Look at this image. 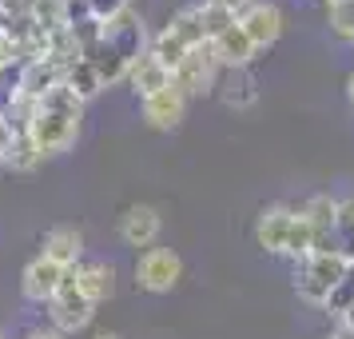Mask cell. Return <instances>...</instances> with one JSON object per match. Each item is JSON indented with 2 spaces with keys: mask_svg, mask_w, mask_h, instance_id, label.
Listing matches in <instances>:
<instances>
[{
  "mask_svg": "<svg viewBox=\"0 0 354 339\" xmlns=\"http://www.w3.org/2000/svg\"><path fill=\"white\" fill-rule=\"evenodd\" d=\"M80 120H84V104L76 100L72 88L56 84L48 88L40 100H32V120H28V136L40 148V156H64L68 148L80 140Z\"/></svg>",
  "mask_w": 354,
  "mask_h": 339,
  "instance_id": "6da1fadb",
  "label": "cell"
},
{
  "mask_svg": "<svg viewBox=\"0 0 354 339\" xmlns=\"http://www.w3.org/2000/svg\"><path fill=\"white\" fill-rule=\"evenodd\" d=\"M346 272H351V259L342 252H315V256L295 263V295L310 307H322Z\"/></svg>",
  "mask_w": 354,
  "mask_h": 339,
  "instance_id": "7a4b0ae2",
  "label": "cell"
},
{
  "mask_svg": "<svg viewBox=\"0 0 354 339\" xmlns=\"http://www.w3.org/2000/svg\"><path fill=\"white\" fill-rule=\"evenodd\" d=\"M136 288L147 291V295H167L171 288H179V279H183V256H179L176 247H147L136 256Z\"/></svg>",
  "mask_w": 354,
  "mask_h": 339,
  "instance_id": "3957f363",
  "label": "cell"
},
{
  "mask_svg": "<svg viewBox=\"0 0 354 339\" xmlns=\"http://www.w3.org/2000/svg\"><path fill=\"white\" fill-rule=\"evenodd\" d=\"M44 307H48V327L52 331H60V336H76V331H84V327L92 323V315H96V304H92L88 295H80V288H76L72 268H68L60 291H56Z\"/></svg>",
  "mask_w": 354,
  "mask_h": 339,
  "instance_id": "277c9868",
  "label": "cell"
},
{
  "mask_svg": "<svg viewBox=\"0 0 354 339\" xmlns=\"http://www.w3.org/2000/svg\"><path fill=\"white\" fill-rule=\"evenodd\" d=\"M219 72H223V68L215 64L211 49L203 44V49H192L187 56H183V64L171 72V84H176L187 100H195V96H207V92H215Z\"/></svg>",
  "mask_w": 354,
  "mask_h": 339,
  "instance_id": "5b68a950",
  "label": "cell"
},
{
  "mask_svg": "<svg viewBox=\"0 0 354 339\" xmlns=\"http://www.w3.org/2000/svg\"><path fill=\"white\" fill-rule=\"evenodd\" d=\"M235 20H239V28L251 36V44H255L259 52L279 44V36L287 28V17H283V8H279L274 0H251Z\"/></svg>",
  "mask_w": 354,
  "mask_h": 339,
  "instance_id": "8992f818",
  "label": "cell"
},
{
  "mask_svg": "<svg viewBox=\"0 0 354 339\" xmlns=\"http://www.w3.org/2000/svg\"><path fill=\"white\" fill-rule=\"evenodd\" d=\"M187 104H192V100L183 96L176 84H167L163 92L140 100V116H144V124L151 132H176L179 124L187 120Z\"/></svg>",
  "mask_w": 354,
  "mask_h": 339,
  "instance_id": "52a82bcc",
  "label": "cell"
},
{
  "mask_svg": "<svg viewBox=\"0 0 354 339\" xmlns=\"http://www.w3.org/2000/svg\"><path fill=\"white\" fill-rule=\"evenodd\" d=\"M160 232H163V216L151 204H131L120 216V240H124V247L147 252V247L160 243Z\"/></svg>",
  "mask_w": 354,
  "mask_h": 339,
  "instance_id": "ba28073f",
  "label": "cell"
},
{
  "mask_svg": "<svg viewBox=\"0 0 354 339\" xmlns=\"http://www.w3.org/2000/svg\"><path fill=\"white\" fill-rule=\"evenodd\" d=\"M64 275H68V268H60V263H52V259H44V256H32L24 263V272H20V295H24L28 304L44 307L52 295L60 291Z\"/></svg>",
  "mask_w": 354,
  "mask_h": 339,
  "instance_id": "9c48e42d",
  "label": "cell"
},
{
  "mask_svg": "<svg viewBox=\"0 0 354 339\" xmlns=\"http://www.w3.org/2000/svg\"><path fill=\"white\" fill-rule=\"evenodd\" d=\"M290 227H295V208H290V204H271V208L259 211V220H255V243L267 256L287 259Z\"/></svg>",
  "mask_w": 354,
  "mask_h": 339,
  "instance_id": "30bf717a",
  "label": "cell"
},
{
  "mask_svg": "<svg viewBox=\"0 0 354 339\" xmlns=\"http://www.w3.org/2000/svg\"><path fill=\"white\" fill-rule=\"evenodd\" d=\"M207 49H211L215 64L223 68V72H243V68L255 64V56H259V49L251 44V36L239 28V20H235L231 28H223V33L215 36Z\"/></svg>",
  "mask_w": 354,
  "mask_h": 339,
  "instance_id": "8fae6325",
  "label": "cell"
},
{
  "mask_svg": "<svg viewBox=\"0 0 354 339\" xmlns=\"http://www.w3.org/2000/svg\"><path fill=\"white\" fill-rule=\"evenodd\" d=\"M40 256L52 259V263H60V268H76L84 259V232L72 224L48 227L44 240H40Z\"/></svg>",
  "mask_w": 354,
  "mask_h": 339,
  "instance_id": "7c38bea8",
  "label": "cell"
},
{
  "mask_svg": "<svg viewBox=\"0 0 354 339\" xmlns=\"http://www.w3.org/2000/svg\"><path fill=\"white\" fill-rule=\"evenodd\" d=\"M72 279H76L80 295H88L96 307L104 304V299H112V291H115V268L104 263V259H80V263L72 268Z\"/></svg>",
  "mask_w": 354,
  "mask_h": 339,
  "instance_id": "4fadbf2b",
  "label": "cell"
},
{
  "mask_svg": "<svg viewBox=\"0 0 354 339\" xmlns=\"http://www.w3.org/2000/svg\"><path fill=\"white\" fill-rule=\"evenodd\" d=\"M124 84H128L131 92L140 100H147V96H156V92H163L167 84H171V72L151 56V52H140L136 60H131V68H128V76H124Z\"/></svg>",
  "mask_w": 354,
  "mask_h": 339,
  "instance_id": "5bb4252c",
  "label": "cell"
},
{
  "mask_svg": "<svg viewBox=\"0 0 354 339\" xmlns=\"http://www.w3.org/2000/svg\"><path fill=\"white\" fill-rule=\"evenodd\" d=\"M84 60L92 64V72L100 76V84H104V88L124 84V76H128V68H131V56L124 49H115L112 40H100L92 52H84Z\"/></svg>",
  "mask_w": 354,
  "mask_h": 339,
  "instance_id": "9a60e30c",
  "label": "cell"
},
{
  "mask_svg": "<svg viewBox=\"0 0 354 339\" xmlns=\"http://www.w3.org/2000/svg\"><path fill=\"white\" fill-rule=\"evenodd\" d=\"M215 92L223 100L231 112H247V108H255L259 104V80L243 68V72H227L223 80L215 84Z\"/></svg>",
  "mask_w": 354,
  "mask_h": 339,
  "instance_id": "2e32d148",
  "label": "cell"
},
{
  "mask_svg": "<svg viewBox=\"0 0 354 339\" xmlns=\"http://www.w3.org/2000/svg\"><path fill=\"white\" fill-rule=\"evenodd\" d=\"M56 84H64V68L52 64L48 56H36V60H28V64H24L20 96H24V100H40L48 88H56Z\"/></svg>",
  "mask_w": 354,
  "mask_h": 339,
  "instance_id": "e0dca14e",
  "label": "cell"
},
{
  "mask_svg": "<svg viewBox=\"0 0 354 339\" xmlns=\"http://www.w3.org/2000/svg\"><path fill=\"white\" fill-rule=\"evenodd\" d=\"M167 33L176 36L179 44H187V49H203L207 44V33H203V12H199V4H183L179 12L167 17L163 24Z\"/></svg>",
  "mask_w": 354,
  "mask_h": 339,
  "instance_id": "ac0fdd59",
  "label": "cell"
},
{
  "mask_svg": "<svg viewBox=\"0 0 354 339\" xmlns=\"http://www.w3.org/2000/svg\"><path fill=\"white\" fill-rule=\"evenodd\" d=\"M44 164V156H40V148L32 144V136L28 132H17L12 136V148H8V156H4V168H12V172H36Z\"/></svg>",
  "mask_w": 354,
  "mask_h": 339,
  "instance_id": "d6986e66",
  "label": "cell"
},
{
  "mask_svg": "<svg viewBox=\"0 0 354 339\" xmlns=\"http://www.w3.org/2000/svg\"><path fill=\"white\" fill-rule=\"evenodd\" d=\"M64 88H72L80 104H88V100H96L100 92H104V84H100V76L92 72L88 60H76V64L68 68V72H64Z\"/></svg>",
  "mask_w": 354,
  "mask_h": 339,
  "instance_id": "ffe728a7",
  "label": "cell"
},
{
  "mask_svg": "<svg viewBox=\"0 0 354 339\" xmlns=\"http://www.w3.org/2000/svg\"><path fill=\"white\" fill-rule=\"evenodd\" d=\"M28 17H32V24L44 33V40L68 28V20H64V0H32Z\"/></svg>",
  "mask_w": 354,
  "mask_h": 339,
  "instance_id": "44dd1931",
  "label": "cell"
},
{
  "mask_svg": "<svg viewBox=\"0 0 354 339\" xmlns=\"http://www.w3.org/2000/svg\"><path fill=\"white\" fill-rule=\"evenodd\" d=\"M147 52H151V56H156L163 68H167V72H176V68L183 64V56H187L192 49H187V44H179L176 36L167 33V28H160L156 36H147Z\"/></svg>",
  "mask_w": 354,
  "mask_h": 339,
  "instance_id": "7402d4cb",
  "label": "cell"
},
{
  "mask_svg": "<svg viewBox=\"0 0 354 339\" xmlns=\"http://www.w3.org/2000/svg\"><path fill=\"white\" fill-rule=\"evenodd\" d=\"M354 307V263H351V272L342 275V279H338L335 284V291H330V295H326V304H322V311H326V315H346V311H351Z\"/></svg>",
  "mask_w": 354,
  "mask_h": 339,
  "instance_id": "603a6c76",
  "label": "cell"
},
{
  "mask_svg": "<svg viewBox=\"0 0 354 339\" xmlns=\"http://www.w3.org/2000/svg\"><path fill=\"white\" fill-rule=\"evenodd\" d=\"M326 24H330V36H338L342 44H354V0L326 8Z\"/></svg>",
  "mask_w": 354,
  "mask_h": 339,
  "instance_id": "cb8c5ba5",
  "label": "cell"
},
{
  "mask_svg": "<svg viewBox=\"0 0 354 339\" xmlns=\"http://www.w3.org/2000/svg\"><path fill=\"white\" fill-rule=\"evenodd\" d=\"M199 12H203V33H207V44L223 33V28L235 24V12H227V8H219V4H207V0H199Z\"/></svg>",
  "mask_w": 354,
  "mask_h": 339,
  "instance_id": "d4e9b609",
  "label": "cell"
},
{
  "mask_svg": "<svg viewBox=\"0 0 354 339\" xmlns=\"http://www.w3.org/2000/svg\"><path fill=\"white\" fill-rule=\"evenodd\" d=\"M68 36L76 40V49H80V56H84V52H92L100 40H104V24L88 17V20H80V24H72V28H68Z\"/></svg>",
  "mask_w": 354,
  "mask_h": 339,
  "instance_id": "484cf974",
  "label": "cell"
},
{
  "mask_svg": "<svg viewBox=\"0 0 354 339\" xmlns=\"http://www.w3.org/2000/svg\"><path fill=\"white\" fill-rule=\"evenodd\" d=\"M128 8H131V0H88V12H92V20H100V24L124 17Z\"/></svg>",
  "mask_w": 354,
  "mask_h": 339,
  "instance_id": "4316f807",
  "label": "cell"
},
{
  "mask_svg": "<svg viewBox=\"0 0 354 339\" xmlns=\"http://www.w3.org/2000/svg\"><path fill=\"white\" fill-rule=\"evenodd\" d=\"M92 12H88V0H64V20H68V28L72 24H80V20H88Z\"/></svg>",
  "mask_w": 354,
  "mask_h": 339,
  "instance_id": "83f0119b",
  "label": "cell"
},
{
  "mask_svg": "<svg viewBox=\"0 0 354 339\" xmlns=\"http://www.w3.org/2000/svg\"><path fill=\"white\" fill-rule=\"evenodd\" d=\"M24 339H68V336L52 331V327H32V331H24Z\"/></svg>",
  "mask_w": 354,
  "mask_h": 339,
  "instance_id": "f1b7e54d",
  "label": "cell"
},
{
  "mask_svg": "<svg viewBox=\"0 0 354 339\" xmlns=\"http://www.w3.org/2000/svg\"><path fill=\"white\" fill-rule=\"evenodd\" d=\"M207 4H219V8H227V12H235V17H239L251 0H207Z\"/></svg>",
  "mask_w": 354,
  "mask_h": 339,
  "instance_id": "f546056e",
  "label": "cell"
},
{
  "mask_svg": "<svg viewBox=\"0 0 354 339\" xmlns=\"http://www.w3.org/2000/svg\"><path fill=\"white\" fill-rule=\"evenodd\" d=\"M346 100H351V108H354V68H351V76H346Z\"/></svg>",
  "mask_w": 354,
  "mask_h": 339,
  "instance_id": "4dcf8cb0",
  "label": "cell"
},
{
  "mask_svg": "<svg viewBox=\"0 0 354 339\" xmlns=\"http://www.w3.org/2000/svg\"><path fill=\"white\" fill-rule=\"evenodd\" d=\"M322 339H354V336H351V331H342V327H335L330 336H322Z\"/></svg>",
  "mask_w": 354,
  "mask_h": 339,
  "instance_id": "1f68e13d",
  "label": "cell"
},
{
  "mask_svg": "<svg viewBox=\"0 0 354 339\" xmlns=\"http://www.w3.org/2000/svg\"><path fill=\"white\" fill-rule=\"evenodd\" d=\"M92 339H124V336H120V331H96Z\"/></svg>",
  "mask_w": 354,
  "mask_h": 339,
  "instance_id": "d6a6232c",
  "label": "cell"
},
{
  "mask_svg": "<svg viewBox=\"0 0 354 339\" xmlns=\"http://www.w3.org/2000/svg\"><path fill=\"white\" fill-rule=\"evenodd\" d=\"M322 4H326V8H338V4H346V0H322Z\"/></svg>",
  "mask_w": 354,
  "mask_h": 339,
  "instance_id": "836d02e7",
  "label": "cell"
},
{
  "mask_svg": "<svg viewBox=\"0 0 354 339\" xmlns=\"http://www.w3.org/2000/svg\"><path fill=\"white\" fill-rule=\"evenodd\" d=\"M0 172H4V152H0Z\"/></svg>",
  "mask_w": 354,
  "mask_h": 339,
  "instance_id": "e575fe53",
  "label": "cell"
},
{
  "mask_svg": "<svg viewBox=\"0 0 354 339\" xmlns=\"http://www.w3.org/2000/svg\"><path fill=\"white\" fill-rule=\"evenodd\" d=\"M0 339H4V331H0Z\"/></svg>",
  "mask_w": 354,
  "mask_h": 339,
  "instance_id": "d590c367",
  "label": "cell"
}]
</instances>
